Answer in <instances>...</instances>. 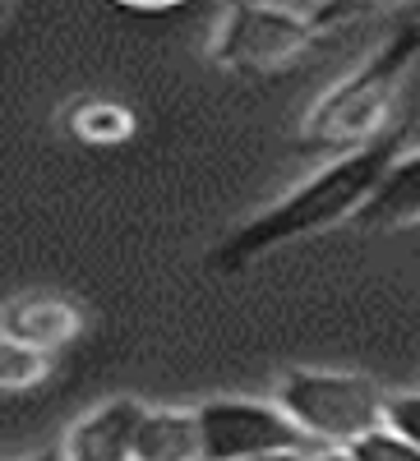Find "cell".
<instances>
[{
    "label": "cell",
    "mask_w": 420,
    "mask_h": 461,
    "mask_svg": "<svg viewBox=\"0 0 420 461\" xmlns=\"http://www.w3.org/2000/svg\"><path fill=\"white\" fill-rule=\"evenodd\" d=\"M397 158H402V130L397 125L374 134L370 143H356L347 158H337L333 167H324L319 176L305 180L296 194H287L263 217H254L241 236L226 245V263H241L250 254H263L273 245L300 240V236H310V230H324L333 221L356 217L365 208V199L374 194V185L384 180V171Z\"/></svg>",
    "instance_id": "6da1fadb"
},
{
    "label": "cell",
    "mask_w": 420,
    "mask_h": 461,
    "mask_svg": "<svg viewBox=\"0 0 420 461\" xmlns=\"http://www.w3.org/2000/svg\"><path fill=\"white\" fill-rule=\"evenodd\" d=\"M282 411L296 425L333 447H352L365 434L388 425V397L374 378L361 374H328V369H300L282 378Z\"/></svg>",
    "instance_id": "7a4b0ae2"
},
{
    "label": "cell",
    "mask_w": 420,
    "mask_h": 461,
    "mask_svg": "<svg viewBox=\"0 0 420 461\" xmlns=\"http://www.w3.org/2000/svg\"><path fill=\"white\" fill-rule=\"evenodd\" d=\"M415 56H420V28L393 32L384 51H379L370 65H361L347 84L333 88L315 106L310 125H305L310 139H324V143H333V139H361V143H370L374 134H384L388 130L384 115L397 102V88H402V79H406V69H411Z\"/></svg>",
    "instance_id": "3957f363"
},
{
    "label": "cell",
    "mask_w": 420,
    "mask_h": 461,
    "mask_svg": "<svg viewBox=\"0 0 420 461\" xmlns=\"http://www.w3.org/2000/svg\"><path fill=\"white\" fill-rule=\"evenodd\" d=\"M315 37L310 14L278 0H232L217 37V60L232 69H278L296 60Z\"/></svg>",
    "instance_id": "277c9868"
},
{
    "label": "cell",
    "mask_w": 420,
    "mask_h": 461,
    "mask_svg": "<svg viewBox=\"0 0 420 461\" xmlns=\"http://www.w3.org/2000/svg\"><path fill=\"white\" fill-rule=\"evenodd\" d=\"M204 429V461H250L263 452L305 447V434L282 406L263 402H208L199 406Z\"/></svg>",
    "instance_id": "5b68a950"
},
{
    "label": "cell",
    "mask_w": 420,
    "mask_h": 461,
    "mask_svg": "<svg viewBox=\"0 0 420 461\" xmlns=\"http://www.w3.org/2000/svg\"><path fill=\"white\" fill-rule=\"evenodd\" d=\"M143 406L121 397V402H106L93 415H84L74 425L65 456L69 461H134L139 452V429H143Z\"/></svg>",
    "instance_id": "8992f818"
},
{
    "label": "cell",
    "mask_w": 420,
    "mask_h": 461,
    "mask_svg": "<svg viewBox=\"0 0 420 461\" xmlns=\"http://www.w3.org/2000/svg\"><path fill=\"white\" fill-rule=\"evenodd\" d=\"M79 328H84L79 310L51 295H28L5 310V341L32 346V351H47V356H56L65 341L79 337Z\"/></svg>",
    "instance_id": "52a82bcc"
},
{
    "label": "cell",
    "mask_w": 420,
    "mask_h": 461,
    "mask_svg": "<svg viewBox=\"0 0 420 461\" xmlns=\"http://www.w3.org/2000/svg\"><path fill=\"white\" fill-rule=\"evenodd\" d=\"M356 221L370 230H393V226L420 221V152H402L384 171V180L374 185V194L365 199Z\"/></svg>",
    "instance_id": "ba28073f"
},
{
    "label": "cell",
    "mask_w": 420,
    "mask_h": 461,
    "mask_svg": "<svg viewBox=\"0 0 420 461\" xmlns=\"http://www.w3.org/2000/svg\"><path fill=\"white\" fill-rule=\"evenodd\" d=\"M134 461H204L199 411H148Z\"/></svg>",
    "instance_id": "9c48e42d"
},
{
    "label": "cell",
    "mask_w": 420,
    "mask_h": 461,
    "mask_svg": "<svg viewBox=\"0 0 420 461\" xmlns=\"http://www.w3.org/2000/svg\"><path fill=\"white\" fill-rule=\"evenodd\" d=\"M69 130L88 143H125L134 134V115L116 102H84L69 115Z\"/></svg>",
    "instance_id": "30bf717a"
},
{
    "label": "cell",
    "mask_w": 420,
    "mask_h": 461,
    "mask_svg": "<svg viewBox=\"0 0 420 461\" xmlns=\"http://www.w3.org/2000/svg\"><path fill=\"white\" fill-rule=\"evenodd\" d=\"M51 369V356L47 351H32V346H19V341H0V388L5 393H23V388H37Z\"/></svg>",
    "instance_id": "8fae6325"
},
{
    "label": "cell",
    "mask_w": 420,
    "mask_h": 461,
    "mask_svg": "<svg viewBox=\"0 0 420 461\" xmlns=\"http://www.w3.org/2000/svg\"><path fill=\"white\" fill-rule=\"evenodd\" d=\"M352 452L361 456V461H420V447L411 443V438H402L397 429H374V434H365L361 443H352Z\"/></svg>",
    "instance_id": "7c38bea8"
},
{
    "label": "cell",
    "mask_w": 420,
    "mask_h": 461,
    "mask_svg": "<svg viewBox=\"0 0 420 461\" xmlns=\"http://www.w3.org/2000/svg\"><path fill=\"white\" fill-rule=\"evenodd\" d=\"M388 429H397L402 438H411L420 447V393L388 397Z\"/></svg>",
    "instance_id": "4fadbf2b"
},
{
    "label": "cell",
    "mask_w": 420,
    "mask_h": 461,
    "mask_svg": "<svg viewBox=\"0 0 420 461\" xmlns=\"http://www.w3.org/2000/svg\"><path fill=\"white\" fill-rule=\"evenodd\" d=\"M310 461H361V456H356L352 447H333V443H324V447H319Z\"/></svg>",
    "instance_id": "5bb4252c"
},
{
    "label": "cell",
    "mask_w": 420,
    "mask_h": 461,
    "mask_svg": "<svg viewBox=\"0 0 420 461\" xmlns=\"http://www.w3.org/2000/svg\"><path fill=\"white\" fill-rule=\"evenodd\" d=\"M250 461H310L305 447H282V452H263V456H250Z\"/></svg>",
    "instance_id": "9a60e30c"
},
{
    "label": "cell",
    "mask_w": 420,
    "mask_h": 461,
    "mask_svg": "<svg viewBox=\"0 0 420 461\" xmlns=\"http://www.w3.org/2000/svg\"><path fill=\"white\" fill-rule=\"evenodd\" d=\"M121 5H134V10H167V5H180V0H121Z\"/></svg>",
    "instance_id": "2e32d148"
},
{
    "label": "cell",
    "mask_w": 420,
    "mask_h": 461,
    "mask_svg": "<svg viewBox=\"0 0 420 461\" xmlns=\"http://www.w3.org/2000/svg\"><path fill=\"white\" fill-rule=\"evenodd\" d=\"M32 461H69L65 452H42V456H32Z\"/></svg>",
    "instance_id": "e0dca14e"
}]
</instances>
